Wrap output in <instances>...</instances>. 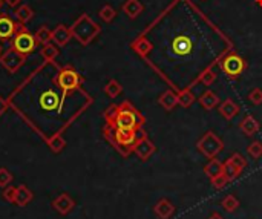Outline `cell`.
I'll return each instance as SVG.
<instances>
[{
  "label": "cell",
  "instance_id": "obj_28",
  "mask_svg": "<svg viewBox=\"0 0 262 219\" xmlns=\"http://www.w3.org/2000/svg\"><path fill=\"white\" fill-rule=\"evenodd\" d=\"M17 19H19V23L20 25H25L28 23L29 20H31L34 17V11L31 10V7H28V5H22L19 10H17Z\"/></svg>",
  "mask_w": 262,
  "mask_h": 219
},
{
  "label": "cell",
  "instance_id": "obj_30",
  "mask_svg": "<svg viewBox=\"0 0 262 219\" xmlns=\"http://www.w3.org/2000/svg\"><path fill=\"white\" fill-rule=\"evenodd\" d=\"M36 39L40 45H46L52 40V29H49L48 26H42L39 28V31L36 33Z\"/></svg>",
  "mask_w": 262,
  "mask_h": 219
},
{
  "label": "cell",
  "instance_id": "obj_31",
  "mask_svg": "<svg viewBox=\"0 0 262 219\" xmlns=\"http://www.w3.org/2000/svg\"><path fill=\"white\" fill-rule=\"evenodd\" d=\"M222 173L225 175V178H227L228 182H230V181H235V179L241 175V170L225 161V163H222Z\"/></svg>",
  "mask_w": 262,
  "mask_h": 219
},
{
  "label": "cell",
  "instance_id": "obj_20",
  "mask_svg": "<svg viewBox=\"0 0 262 219\" xmlns=\"http://www.w3.org/2000/svg\"><path fill=\"white\" fill-rule=\"evenodd\" d=\"M143 11H144V7L140 0H126L124 5H123V13L132 20L140 17Z\"/></svg>",
  "mask_w": 262,
  "mask_h": 219
},
{
  "label": "cell",
  "instance_id": "obj_6",
  "mask_svg": "<svg viewBox=\"0 0 262 219\" xmlns=\"http://www.w3.org/2000/svg\"><path fill=\"white\" fill-rule=\"evenodd\" d=\"M196 147H198V150H199L204 156H206V158L213 160V158H216V156L222 152L224 143H222V140H221L215 132L207 131L206 134H204V135L199 138Z\"/></svg>",
  "mask_w": 262,
  "mask_h": 219
},
{
  "label": "cell",
  "instance_id": "obj_42",
  "mask_svg": "<svg viewBox=\"0 0 262 219\" xmlns=\"http://www.w3.org/2000/svg\"><path fill=\"white\" fill-rule=\"evenodd\" d=\"M256 4H257L259 7H262V0H256Z\"/></svg>",
  "mask_w": 262,
  "mask_h": 219
},
{
  "label": "cell",
  "instance_id": "obj_14",
  "mask_svg": "<svg viewBox=\"0 0 262 219\" xmlns=\"http://www.w3.org/2000/svg\"><path fill=\"white\" fill-rule=\"evenodd\" d=\"M175 210L177 208H175V205L167 198H161L154 207V211L160 219H170L173 216Z\"/></svg>",
  "mask_w": 262,
  "mask_h": 219
},
{
  "label": "cell",
  "instance_id": "obj_11",
  "mask_svg": "<svg viewBox=\"0 0 262 219\" xmlns=\"http://www.w3.org/2000/svg\"><path fill=\"white\" fill-rule=\"evenodd\" d=\"M20 28V23H17L10 16L2 14L0 16V42H10L16 36V33Z\"/></svg>",
  "mask_w": 262,
  "mask_h": 219
},
{
  "label": "cell",
  "instance_id": "obj_27",
  "mask_svg": "<svg viewBox=\"0 0 262 219\" xmlns=\"http://www.w3.org/2000/svg\"><path fill=\"white\" fill-rule=\"evenodd\" d=\"M58 52H60V51H58L57 45H52L51 42L42 46V57H43L46 61H54V60L57 58Z\"/></svg>",
  "mask_w": 262,
  "mask_h": 219
},
{
  "label": "cell",
  "instance_id": "obj_4",
  "mask_svg": "<svg viewBox=\"0 0 262 219\" xmlns=\"http://www.w3.org/2000/svg\"><path fill=\"white\" fill-rule=\"evenodd\" d=\"M55 86L62 90V95L65 98H68L69 93H72L74 90L80 89L81 83H83V77L69 65L63 66L60 69V72L57 74L55 80H54Z\"/></svg>",
  "mask_w": 262,
  "mask_h": 219
},
{
  "label": "cell",
  "instance_id": "obj_40",
  "mask_svg": "<svg viewBox=\"0 0 262 219\" xmlns=\"http://www.w3.org/2000/svg\"><path fill=\"white\" fill-rule=\"evenodd\" d=\"M7 107H8V101L2 95H0V117H2L7 112Z\"/></svg>",
  "mask_w": 262,
  "mask_h": 219
},
{
  "label": "cell",
  "instance_id": "obj_36",
  "mask_svg": "<svg viewBox=\"0 0 262 219\" xmlns=\"http://www.w3.org/2000/svg\"><path fill=\"white\" fill-rule=\"evenodd\" d=\"M13 179H14V176L7 167H0V187H4L5 189V187L11 185Z\"/></svg>",
  "mask_w": 262,
  "mask_h": 219
},
{
  "label": "cell",
  "instance_id": "obj_34",
  "mask_svg": "<svg viewBox=\"0 0 262 219\" xmlns=\"http://www.w3.org/2000/svg\"><path fill=\"white\" fill-rule=\"evenodd\" d=\"M98 16H100V19L103 20V22H106V23H110L115 17H116V11L110 7V5H104L101 10H100V13H98Z\"/></svg>",
  "mask_w": 262,
  "mask_h": 219
},
{
  "label": "cell",
  "instance_id": "obj_32",
  "mask_svg": "<svg viewBox=\"0 0 262 219\" xmlns=\"http://www.w3.org/2000/svg\"><path fill=\"white\" fill-rule=\"evenodd\" d=\"M227 163H230L231 166H235L236 169H239L241 172L247 167V160L244 158V156L241 153H233L230 158L227 160Z\"/></svg>",
  "mask_w": 262,
  "mask_h": 219
},
{
  "label": "cell",
  "instance_id": "obj_8",
  "mask_svg": "<svg viewBox=\"0 0 262 219\" xmlns=\"http://www.w3.org/2000/svg\"><path fill=\"white\" fill-rule=\"evenodd\" d=\"M66 98L63 95H58V93L52 89L45 90L40 98H39V106L45 112H60L63 109Z\"/></svg>",
  "mask_w": 262,
  "mask_h": 219
},
{
  "label": "cell",
  "instance_id": "obj_39",
  "mask_svg": "<svg viewBox=\"0 0 262 219\" xmlns=\"http://www.w3.org/2000/svg\"><path fill=\"white\" fill-rule=\"evenodd\" d=\"M2 196H4V199H5L7 202H10V204H14V196H16V187H14V185H8V187H5V190H4Z\"/></svg>",
  "mask_w": 262,
  "mask_h": 219
},
{
  "label": "cell",
  "instance_id": "obj_24",
  "mask_svg": "<svg viewBox=\"0 0 262 219\" xmlns=\"http://www.w3.org/2000/svg\"><path fill=\"white\" fill-rule=\"evenodd\" d=\"M46 143H48V146L51 147V150L54 153H60L65 149V146H66V141H65V138L60 134L51 135L49 138H46Z\"/></svg>",
  "mask_w": 262,
  "mask_h": 219
},
{
  "label": "cell",
  "instance_id": "obj_33",
  "mask_svg": "<svg viewBox=\"0 0 262 219\" xmlns=\"http://www.w3.org/2000/svg\"><path fill=\"white\" fill-rule=\"evenodd\" d=\"M215 80H216V74H215V71H213L212 68H207L206 71H204V72L198 77V81L202 83V84H206V86L213 84Z\"/></svg>",
  "mask_w": 262,
  "mask_h": 219
},
{
  "label": "cell",
  "instance_id": "obj_16",
  "mask_svg": "<svg viewBox=\"0 0 262 219\" xmlns=\"http://www.w3.org/2000/svg\"><path fill=\"white\" fill-rule=\"evenodd\" d=\"M72 34H71V29L66 28L65 25H58L55 29H52V42L57 46H65L68 45V42L71 40Z\"/></svg>",
  "mask_w": 262,
  "mask_h": 219
},
{
  "label": "cell",
  "instance_id": "obj_26",
  "mask_svg": "<svg viewBox=\"0 0 262 219\" xmlns=\"http://www.w3.org/2000/svg\"><path fill=\"white\" fill-rule=\"evenodd\" d=\"M204 173H206L209 178H213V176L222 173V163L216 158L210 160L206 166H204Z\"/></svg>",
  "mask_w": 262,
  "mask_h": 219
},
{
  "label": "cell",
  "instance_id": "obj_22",
  "mask_svg": "<svg viewBox=\"0 0 262 219\" xmlns=\"http://www.w3.org/2000/svg\"><path fill=\"white\" fill-rule=\"evenodd\" d=\"M173 51L175 54H178V55H186L192 51V42L184 37V36H180L173 40Z\"/></svg>",
  "mask_w": 262,
  "mask_h": 219
},
{
  "label": "cell",
  "instance_id": "obj_1",
  "mask_svg": "<svg viewBox=\"0 0 262 219\" xmlns=\"http://www.w3.org/2000/svg\"><path fill=\"white\" fill-rule=\"evenodd\" d=\"M104 120L106 124H110L113 128L129 131H141L146 123L144 115L130 101L109 106L104 111Z\"/></svg>",
  "mask_w": 262,
  "mask_h": 219
},
{
  "label": "cell",
  "instance_id": "obj_23",
  "mask_svg": "<svg viewBox=\"0 0 262 219\" xmlns=\"http://www.w3.org/2000/svg\"><path fill=\"white\" fill-rule=\"evenodd\" d=\"M177 95H178V104L183 106V107H186V109L190 107L195 103V100H196V97L193 95V92L190 90V87L180 89Z\"/></svg>",
  "mask_w": 262,
  "mask_h": 219
},
{
  "label": "cell",
  "instance_id": "obj_38",
  "mask_svg": "<svg viewBox=\"0 0 262 219\" xmlns=\"http://www.w3.org/2000/svg\"><path fill=\"white\" fill-rule=\"evenodd\" d=\"M210 182H212V185L215 187L216 190H221V189H224V187L228 184V179L225 178V175H224V173H219V175H216V176L210 178Z\"/></svg>",
  "mask_w": 262,
  "mask_h": 219
},
{
  "label": "cell",
  "instance_id": "obj_9",
  "mask_svg": "<svg viewBox=\"0 0 262 219\" xmlns=\"http://www.w3.org/2000/svg\"><path fill=\"white\" fill-rule=\"evenodd\" d=\"M26 61V55L14 51L13 48L8 49L2 57H0V63H2V66L10 72V74H16Z\"/></svg>",
  "mask_w": 262,
  "mask_h": 219
},
{
  "label": "cell",
  "instance_id": "obj_25",
  "mask_svg": "<svg viewBox=\"0 0 262 219\" xmlns=\"http://www.w3.org/2000/svg\"><path fill=\"white\" fill-rule=\"evenodd\" d=\"M123 92V86L116 80H109L104 86V93L109 98H116Z\"/></svg>",
  "mask_w": 262,
  "mask_h": 219
},
{
  "label": "cell",
  "instance_id": "obj_13",
  "mask_svg": "<svg viewBox=\"0 0 262 219\" xmlns=\"http://www.w3.org/2000/svg\"><path fill=\"white\" fill-rule=\"evenodd\" d=\"M198 101H199V106L204 109V111H213L216 106H219V103H221V100H219V97H218V93L216 92H213V90H210V89H207L206 92L202 93V95L198 98Z\"/></svg>",
  "mask_w": 262,
  "mask_h": 219
},
{
  "label": "cell",
  "instance_id": "obj_15",
  "mask_svg": "<svg viewBox=\"0 0 262 219\" xmlns=\"http://www.w3.org/2000/svg\"><path fill=\"white\" fill-rule=\"evenodd\" d=\"M34 193L28 189L25 184H20L16 187V196H14V204L19 207H26L29 202L33 201Z\"/></svg>",
  "mask_w": 262,
  "mask_h": 219
},
{
  "label": "cell",
  "instance_id": "obj_10",
  "mask_svg": "<svg viewBox=\"0 0 262 219\" xmlns=\"http://www.w3.org/2000/svg\"><path fill=\"white\" fill-rule=\"evenodd\" d=\"M155 149H157L155 144L149 140V137L146 135V132H143L140 135V138L137 140V143L134 144L132 152L138 156L141 161H148L151 156L155 153Z\"/></svg>",
  "mask_w": 262,
  "mask_h": 219
},
{
  "label": "cell",
  "instance_id": "obj_37",
  "mask_svg": "<svg viewBox=\"0 0 262 219\" xmlns=\"http://www.w3.org/2000/svg\"><path fill=\"white\" fill-rule=\"evenodd\" d=\"M248 100L254 104V106H260L262 104V89L260 87H253L248 92Z\"/></svg>",
  "mask_w": 262,
  "mask_h": 219
},
{
  "label": "cell",
  "instance_id": "obj_3",
  "mask_svg": "<svg viewBox=\"0 0 262 219\" xmlns=\"http://www.w3.org/2000/svg\"><path fill=\"white\" fill-rule=\"evenodd\" d=\"M69 29L72 37L77 39L81 45H89L101 33V28L87 14L80 16Z\"/></svg>",
  "mask_w": 262,
  "mask_h": 219
},
{
  "label": "cell",
  "instance_id": "obj_35",
  "mask_svg": "<svg viewBox=\"0 0 262 219\" xmlns=\"http://www.w3.org/2000/svg\"><path fill=\"white\" fill-rule=\"evenodd\" d=\"M247 153L251 156L253 160H259V158H262V143H260V141H253L251 144H248V147H247Z\"/></svg>",
  "mask_w": 262,
  "mask_h": 219
},
{
  "label": "cell",
  "instance_id": "obj_5",
  "mask_svg": "<svg viewBox=\"0 0 262 219\" xmlns=\"http://www.w3.org/2000/svg\"><path fill=\"white\" fill-rule=\"evenodd\" d=\"M37 45H39V42H37L36 36H33L31 33H29L23 25H20L19 31L11 40V48L17 52L23 54V55L33 54L37 49Z\"/></svg>",
  "mask_w": 262,
  "mask_h": 219
},
{
  "label": "cell",
  "instance_id": "obj_7",
  "mask_svg": "<svg viewBox=\"0 0 262 219\" xmlns=\"http://www.w3.org/2000/svg\"><path fill=\"white\" fill-rule=\"evenodd\" d=\"M245 68H247L245 60L241 55H238L236 52H230L221 60V69L225 74V77L230 80L239 78L241 74L245 71Z\"/></svg>",
  "mask_w": 262,
  "mask_h": 219
},
{
  "label": "cell",
  "instance_id": "obj_2",
  "mask_svg": "<svg viewBox=\"0 0 262 219\" xmlns=\"http://www.w3.org/2000/svg\"><path fill=\"white\" fill-rule=\"evenodd\" d=\"M143 131H129V129H118L110 124H104L103 137L104 140L123 156H129L132 153L134 144L140 138Z\"/></svg>",
  "mask_w": 262,
  "mask_h": 219
},
{
  "label": "cell",
  "instance_id": "obj_21",
  "mask_svg": "<svg viewBox=\"0 0 262 219\" xmlns=\"http://www.w3.org/2000/svg\"><path fill=\"white\" fill-rule=\"evenodd\" d=\"M132 48H134V51H135L138 55L148 57V55L152 52L154 45H152L148 39H146V37H140V39H137V40L132 43Z\"/></svg>",
  "mask_w": 262,
  "mask_h": 219
},
{
  "label": "cell",
  "instance_id": "obj_43",
  "mask_svg": "<svg viewBox=\"0 0 262 219\" xmlns=\"http://www.w3.org/2000/svg\"><path fill=\"white\" fill-rule=\"evenodd\" d=\"M0 55H2V46H0Z\"/></svg>",
  "mask_w": 262,
  "mask_h": 219
},
{
  "label": "cell",
  "instance_id": "obj_18",
  "mask_svg": "<svg viewBox=\"0 0 262 219\" xmlns=\"http://www.w3.org/2000/svg\"><path fill=\"white\" fill-rule=\"evenodd\" d=\"M239 129H241L247 137H253L254 134L259 132L260 124H259V121H257L253 115H245V117L241 120V123H239Z\"/></svg>",
  "mask_w": 262,
  "mask_h": 219
},
{
  "label": "cell",
  "instance_id": "obj_19",
  "mask_svg": "<svg viewBox=\"0 0 262 219\" xmlns=\"http://www.w3.org/2000/svg\"><path fill=\"white\" fill-rule=\"evenodd\" d=\"M158 104H160L164 111L170 112V111H173L175 107H177V104H178V95H177V93H175L172 89H169V90L163 92L161 95H160Z\"/></svg>",
  "mask_w": 262,
  "mask_h": 219
},
{
  "label": "cell",
  "instance_id": "obj_12",
  "mask_svg": "<svg viewBox=\"0 0 262 219\" xmlns=\"http://www.w3.org/2000/svg\"><path fill=\"white\" fill-rule=\"evenodd\" d=\"M52 208L62 216L69 214L74 208H75V201L72 199V196L69 193H60L57 198L52 199L51 202Z\"/></svg>",
  "mask_w": 262,
  "mask_h": 219
},
{
  "label": "cell",
  "instance_id": "obj_41",
  "mask_svg": "<svg viewBox=\"0 0 262 219\" xmlns=\"http://www.w3.org/2000/svg\"><path fill=\"white\" fill-rule=\"evenodd\" d=\"M209 219H224V217H222V216H221L219 213H213V214H212V216H210Z\"/></svg>",
  "mask_w": 262,
  "mask_h": 219
},
{
  "label": "cell",
  "instance_id": "obj_17",
  "mask_svg": "<svg viewBox=\"0 0 262 219\" xmlns=\"http://www.w3.org/2000/svg\"><path fill=\"white\" fill-rule=\"evenodd\" d=\"M218 112H219V115L222 117V118H225L227 121H230V120H233L236 115H238V112H239V106L233 101V100H230V98H227L225 101H222V103H219V106H218Z\"/></svg>",
  "mask_w": 262,
  "mask_h": 219
},
{
  "label": "cell",
  "instance_id": "obj_29",
  "mask_svg": "<svg viewBox=\"0 0 262 219\" xmlns=\"http://www.w3.org/2000/svg\"><path fill=\"white\" fill-rule=\"evenodd\" d=\"M221 205H222V208H224L225 211L233 213V211H236V210L239 208V199H238L235 195H228V196H225V198L222 199Z\"/></svg>",
  "mask_w": 262,
  "mask_h": 219
}]
</instances>
